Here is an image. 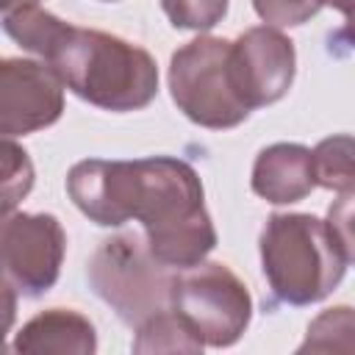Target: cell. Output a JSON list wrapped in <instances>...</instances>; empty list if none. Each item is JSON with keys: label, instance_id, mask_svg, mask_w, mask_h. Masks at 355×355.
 I'll list each match as a JSON object with an SVG mask.
<instances>
[{"label": "cell", "instance_id": "obj_9", "mask_svg": "<svg viewBox=\"0 0 355 355\" xmlns=\"http://www.w3.org/2000/svg\"><path fill=\"white\" fill-rule=\"evenodd\" d=\"M233 72L250 111L283 100L294 83V42L272 25L247 28L233 42Z\"/></svg>", "mask_w": 355, "mask_h": 355}, {"label": "cell", "instance_id": "obj_12", "mask_svg": "<svg viewBox=\"0 0 355 355\" xmlns=\"http://www.w3.org/2000/svg\"><path fill=\"white\" fill-rule=\"evenodd\" d=\"M69 22L58 19L55 14L39 8V6H19L11 11H3V31L22 44V50L39 55L42 61L50 55V50L55 47V42L61 39L64 28Z\"/></svg>", "mask_w": 355, "mask_h": 355}, {"label": "cell", "instance_id": "obj_2", "mask_svg": "<svg viewBox=\"0 0 355 355\" xmlns=\"http://www.w3.org/2000/svg\"><path fill=\"white\" fill-rule=\"evenodd\" d=\"M44 61L75 97L103 111H139L158 94L155 58L144 47L105 31L67 25Z\"/></svg>", "mask_w": 355, "mask_h": 355}, {"label": "cell", "instance_id": "obj_18", "mask_svg": "<svg viewBox=\"0 0 355 355\" xmlns=\"http://www.w3.org/2000/svg\"><path fill=\"white\" fill-rule=\"evenodd\" d=\"M252 8L272 28H297L319 14L322 0H252Z\"/></svg>", "mask_w": 355, "mask_h": 355}, {"label": "cell", "instance_id": "obj_8", "mask_svg": "<svg viewBox=\"0 0 355 355\" xmlns=\"http://www.w3.org/2000/svg\"><path fill=\"white\" fill-rule=\"evenodd\" d=\"M64 80L47 61H0V130L6 139L50 128L64 114Z\"/></svg>", "mask_w": 355, "mask_h": 355}, {"label": "cell", "instance_id": "obj_22", "mask_svg": "<svg viewBox=\"0 0 355 355\" xmlns=\"http://www.w3.org/2000/svg\"><path fill=\"white\" fill-rule=\"evenodd\" d=\"M3 11H11V8H19V6H39V0H0Z\"/></svg>", "mask_w": 355, "mask_h": 355}, {"label": "cell", "instance_id": "obj_3", "mask_svg": "<svg viewBox=\"0 0 355 355\" xmlns=\"http://www.w3.org/2000/svg\"><path fill=\"white\" fill-rule=\"evenodd\" d=\"M261 269L283 305H313L336 291L347 258L330 225L313 214H272L261 227Z\"/></svg>", "mask_w": 355, "mask_h": 355}, {"label": "cell", "instance_id": "obj_19", "mask_svg": "<svg viewBox=\"0 0 355 355\" xmlns=\"http://www.w3.org/2000/svg\"><path fill=\"white\" fill-rule=\"evenodd\" d=\"M327 225L347 258V263L355 266V186L341 191L338 200L330 202L327 208Z\"/></svg>", "mask_w": 355, "mask_h": 355}, {"label": "cell", "instance_id": "obj_10", "mask_svg": "<svg viewBox=\"0 0 355 355\" xmlns=\"http://www.w3.org/2000/svg\"><path fill=\"white\" fill-rule=\"evenodd\" d=\"M250 186L261 200L272 205L300 202L316 189L313 150L297 141H275L263 147L255 155Z\"/></svg>", "mask_w": 355, "mask_h": 355}, {"label": "cell", "instance_id": "obj_1", "mask_svg": "<svg viewBox=\"0 0 355 355\" xmlns=\"http://www.w3.org/2000/svg\"><path fill=\"white\" fill-rule=\"evenodd\" d=\"M67 194L100 227H119L139 219L153 255L169 269L194 266L216 247L202 180L183 158H86L69 169Z\"/></svg>", "mask_w": 355, "mask_h": 355}, {"label": "cell", "instance_id": "obj_4", "mask_svg": "<svg viewBox=\"0 0 355 355\" xmlns=\"http://www.w3.org/2000/svg\"><path fill=\"white\" fill-rule=\"evenodd\" d=\"M86 277L94 294L133 330L172 308L175 269L161 263L139 233L128 230L103 239L89 258Z\"/></svg>", "mask_w": 355, "mask_h": 355}, {"label": "cell", "instance_id": "obj_14", "mask_svg": "<svg viewBox=\"0 0 355 355\" xmlns=\"http://www.w3.org/2000/svg\"><path fill=\"white\" fill-rule=\"evenodd\" d=\"M316 186L330 191H347L355 186V136L333 133L313 147Z\"/></svg>", "mask_w": 355, "mask_h": 355}, {"label": "cell", "instance_id": "obj_16", "mask_svg": "<svg viewBox=\"0 0 355 355\" xmlns=\"http://www.w3.org/2000/svg\"><path fill=\"white\" fill-rule=\"evenodd\" d=\"M166 19L178 31H211L227 14V0H161Z\"/></svg>", "mask_w": 355, "mask_h": 355}, {"label": "cell", "instance_id": "obj_5", "mask_svg": "<svg viewBox=\"0 0 355 355\" xmlns=\"http://www.w3.org/2000/svg\"><path fill=\"white\" fill-rule=\"evenodd\" d=\"M169 94L186 119L208 130H227L250 116L233 72V42L219 36H197L172 53Z\"/></svg>", "mask_w": 355, "mask_h": 355}, {"label": "cell", "instance_id": "obj_20", "mask_svg": "<svg viewBox=\"0 0 355 355\" xmlns=\"http://www.w3.org/2000/svg\"><path fill=\"white\" fill-rule=\"evenodd\" d=\"M322 6H330V8L341 11L347 19H355V0H322Z\"/></svg>", "mask_w": 355, "mask_h": 355}, {"label": "cell", "instance_id": "obj_6", "mask_svg": "<svg viewBox=\"0 0 355 355\" xmlns=\"http://www.w3.org/2000/svg\"><path fill=\"white\" fill-rule=\"evenodd\" d=\"M172 311L205 347H233L252 319V297L241 277L219 261L175 269Z\"/></svg>", "mask_w": 355, "mask_h": 355}, {"label": "cell", "instance_id": "obj_7", "mask_svg": "<svg viewBox=\"0 0 355 355\" xmlns=\"http://www.w3.org/2000/svg\"><path fill=\"white\" fill-rule=\"evenodd\" d=\"M3 286L22 297L47 294L64 263L67 233L53 214H3Z\"/></svg>", "mask_w": 355, "mask_h": 355}, {"label": "cell", "instance_id": "obj_17", "mask_svg": "<svg viewBox=\"0 0 355 355\" xmlns=\"http://www.w3.org/2000/svg\"><path fill=\"white\" fill-rule=\"evenodd\" d=\"M33 166L28 153L11 139L3 141V214H11L14 205L31 191Z\"/></svg>", "mask_w": 355, "mask_h": 355}, {"label": "cell", "instance_id": "obj_15", "mask_svg": "<svg viewBox=\"0 0 355 355\" xmlns=\"http://www.w3.org/2000/svg\"><path fill=\"white\" fill-rule=\"evenodd\" d=\"M297 352H355V308H324L305 330Z\"/></svg>", "mask_w": 355, "mask_h": 355}, {"label": "cell", "instance_id": "obj_23", "mask_svg": "<svg viewBox=\"0 0 355 355\" xmlns=\"http://www.w3.org/2000/svg\"><path fill=\"white\" fill-rule=\"evenodd\" d=\"M105 3H114V0H105Z\"/></svg>", "mask_w": 355, "mask_h": 355}, {"label": "cell", "instance_id": "obj_21", "mask_svg": "<svg viewBox=\"0 0 355 355\" xmlns=\"http://www.w3.org/2000/svg\"><path fill=\"white\" fill-rule=\"evenodd\" d=\"M338 36H341L347 44H352V47H355V19H349V22L338 31Z\"/></svg>", "mask_w": 355, "mask_h": 355}, {"label": "cell", "instance_id": "obj_11", "mask_svg": "<svg viewBox=\"0 0 355 355\" xmlns=\"http://www.w3.org/2000/svg\"><path fill=\"white\" fill-rule=\"evenodd\" d=\"M17 355H94L97 333L94 324L72 308H50L28 319L14 341Z\"/></svg>", "mask_w": 355, "mask_h": 355}, {"label": "cell", "instance_id": "obj_13", "mask_svg": "<svg viewBox=\"0 0 355 355\" xmlns=\"http://www.w3.org/2000/svg\"><path fill=\"white\" fill-rule=\"evenodd\" d=\"M133 352L153 355V352H202V341L183 324V319L169 308L136 327Z\"/></svg>", "mask_w": 355, "mask_h": 355}]
</instances>
